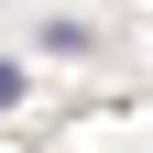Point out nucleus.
I'll return each mask as SVG.
<instances>
[{
	"mask_svg": "<svg viewBox=\"0 0 153 153\" xmlns=\"http://www.w3.org/2000/svg\"><path fill=\"white\" fill-rule=\"evenodd\" d=\"M11 88H22V76H11V66H0V109H11Z\"/></svg>",
	"mask_w": 153,
	"mask_h": 153,
	"instance_id": "1",
	"label": "nucleus"
}]
</instances>
